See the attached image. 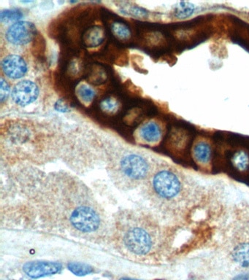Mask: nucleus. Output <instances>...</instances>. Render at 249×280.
Instances as JSON below:
<instances>
[{
	"label": "nucleus",
	"mask_w": 249,
	"mask_h": 280,
	"mask_svg": "<svg viewBox=\"0 0 249 280\" xmlns=\"http://www.w3.org/2000/svg\"><path fill=\"white\" fill-rule=\"evenodd\" d=\"M101 108L103 111L109 113L117 112L119 108V103L114 99H106L101 103Z\"/></svg>",
	"instance_id": "obj_19"
},
{
	"label": "nucleus",
	"mask_w": 249,
	"mask_h": 280,
	"mask_svg": "<svg viewBox=\"0 0 249 280\" xmlns=\"http://www.w3.org/2000/svg\"><path fill=\"white\" fill-rule=\"evenodd\" d=\"M233 280H249V274H241L237 275Z\"/></svg>",
	"instance_id": "obj_23"
},
{
	"label": "nucleus",
	"mask_w": 249,
	"mask_h": 280,
	"mask_svg": "<svg viewBox=\"0 0 249 280\" xmlns=\"http://www.w3.org/2000/svg\"><path fill=\"white\" fill-rule=\"evenodd\" d=\"M62 269L61 264L50 261H31L23 266V271L33 279L49 276L58 273Z\"/></svg>",
	"instance_id": "obj_8"
},
{
	"label": "nucleus",
	"mask_w": 249,
	"mask_h": 280,
	"mask_svg": "<svg viewBox=\"0 0 249 280\" xmlns=\"http://www.w3.org/2000/svg\"><path fill=\"white\" fill-rule=\"evenodd\" d=\"M1 66L4 75L13 80L22 78L27 72V64L24 58L15 54L4 57Z\"/></svg>",
	"instance_id": "obj_9"
},
{
	"label": "nucleus",
	"mask_w": 249,
	"mask_h": 280,
	"mask_svg": "<svg viewBox=\"0 0 249 280\" xmlns=\"http://www.w3.org/2000/svg\"><path fill=\"white\" fill-rule=\"evenodd\" d=\"M26 188L28 204L45 228L95 244L110 242L111 222L92 190L78 177L51 173Z\"/></svg>",
	"instance_id": "obj_1"
},
{
	"label": "nucleus",
	"mask_w": 249,
	"mask_h": 280,
	"mask_svg": "<svg viewBox=\"0 0 249 280\" xmlns=\"http://www.w3.org/2000/svg\"><path fill=\"white\" fill-rule=\"evenodd\" d=\"M162 129L157 123L154 121L145 123L139 131V137L141 142L148 145H155L162 138Z\"/></svg>",
	"instance_id": "obj_10"
},
{
	"label": "nucleus",
	"mask_w": 249,
	"mask_h": 280,
	"mask_svg": "<svg viewBox=\"0 0 249 280\" xmlns=\"http://www.w3.org/2000/svg\"><path fill=\"white\" fill-rule=\"evenodd\" d=\"M39 88L34 82L24 80L18 82L12 91V99L16 105L27 106L36 101L39 96Z\"/></svg>",
	"instance_id": "obj_7"
},
{
	"label": "nucleus",
	"mask_w": 249,
	"mask_h": 280,
	"mask_svg": "<svg viewBox=\"0 0 249 280\" xmlns=\"http://www.w3.org/2000/svg\"><path fill=\"white\" fill-rule=\"evenodd\" d=\"M197 6L188 1H182L179 3L175 9V15L179 18H187L191 17L197 11Z\"/></svg>",
	"instance_id": "obj_13"
},
{
	"label": "nucleus",
	"mask_w": 249,
	"mask_h": 280,
	"mask_svg": "<svg viewBox=\"0 0 249 280\" xmlns=\"http://www.w3.org/2000/svg\"><path fill=\"white\" fill-rule=\"evenodd\" d=\"M22 18L23 13L18 10H4L0 13V20L2 24L18 21Z\"/></svg>",
	"instance_id": "obj_18"
},
{
	"label": "nucleus",
	"mask_w": 249,
	"mask_h": 280,
	"mask_svg": "<svg viewBox=\"0 0 249 280\" xmlns=\"http://www.w3.org/2000/svg\"><path fill=\"white\" fill-rule=\"evenodd\" d=\"M200 231L170 224L151 210L123 209L113 217L110 242L129 259L158 261L179 251V237Z\"/></svg>",
	"instance_id": "obj_3"
},
{
	"label": "nucleus",
	"mask_w": 249,
	"mask_h": 280,
	"mask_svg": "<svg viewBox=\"0 0 249 280\" xmlns=\"http://www.w3.org/2000/svg\"><path fill=\"white\" fill-rule=\"evenodd\" d=\"M67 268L72 274L79 277L90 275L94 271L90 265L83 263H69Z\"/></svg>",
	"instance_id": "obj_14"
},
{
	"label": "nucleus",
	"mask_w": 249,
	"mask_h": 280,
	"mask_svg": "<svg viewBox=\"0 0 249 280\" xmlns=\"http://www.w3.org/2000/svg\"><path fill=\"white\" fill-rule=\"evenodd\" d=\"M122 280H133V279H123Z\"/></svg>",
	"instance_id": "obj_24"
},
{
	"label": "nucleus",
	"mask_w": 249,
	"mask_h": 280,
	"mask_svg": "<svg viewBox=\"0 0 249 280\" xmlns=\"http://www.w3.org/2000/svg\"><path fill=\"white\" fill-rule=\"evenodd\" d=\"M10 86H9L8 83L4 78L1 77V81H0V99H1V102L7 100L9 94H10Z\"/></svg>",
	"instance_id": "obj_21"
},
{
	"label": "nucleus",
	"mask_w": 249,
	"mask_h": 280,
	"mask_svg": "<svg viewBox=\"0 0 249 280\" xmlns=\"http://www.w3.org/2000/svg\"><path fill=\"white\" fill-rule=\"evenodd\" d=\"M77 94L80 100L86 104H90L95 97L94 90L85 84H81L78 86Z\"/></svg>",
	"instance_id": "obj_16"
},
{
	"label": "nucleus",
	"mask_w": 249,
	"mask_h": 280,
	"mask_svg": "<svg viewBox=\"0 0 249 280\" xmlns=\"http://www.w3.org/2000/svg\"><path fill=\"white\" fill-rule=\"evenodd\" d=\"M216 235L218 250L233 265L249 270V201L228 209Z\"/></svg>",
	"instance_id": "obj_4"
},
{
	"label": "nucleus",
	"mask_w": 249,
	"mask_h": 280,
	"mask_svg": "<svg viewBox=\"0 0 249 280\" xmlns=\"http://www.w3.org/2000/svg\"><path fill=\"white\" fill-rule=\"evenodd\" d=\"M193 156L197 163L205 165L209 164L211 159V148L208 142L200 141L193 148Z\"/></svg>",
	"instance_id": "obj_11"
},
{
	"label": "nucleus",
	"mask_w": 249,
	"mask_h": 280,
	"mask_svg": "<svg viewBox=\"0 0 249 280\" xmlns=\"http://www.w3.org/2000/svg\"><path fill=\"white\" fill-rule=\"evenodd\" d=\"M36 33V26L29 21H17L7 29V41L13 46H22L32 41Z\"/></svg>",
	"instance_id": "obj_6"
},
{
	"label": "nucleus",
	"mask_w": 249,
	"mask_h": 280,
	"mask_svg": "<svg viewBox=\"0 0 249 280\" xmlns=\"http://www.w3.org/2000/svg\"><path fill=\"white\" fill-rule=\"evenodd\" d=\"M219 186L199 181L168 166L154 167L141 187L151 210L173 225L211 230L219 228L228 209Z\"/></svg>",
	"instance_id": "obj_2"
},
{
	"label": "nucleus",
	"mask_w": 249,
	"mask_h": 280,
	"mask_svg": "<svg viewBox=\"0 0 249 280\" xmlns=\"http://www.w3.org/2000/svg\"><path fill=\"white\" fill-rule=\"evenodd\" d=\"M111 28L114 35L121 40H127L130 37L131 32L129 28L124 23H114Z\"/></svg>",
	"instance_id": "obj_17"
},
{
	"label": "nucleus",
	"mask_w": 249,
	"mask_h": 280,
	"mask_svg": "<svg viewBox=\"0 0 249 280\" xmlns=\"http://www.w3.org/2000/svg\"><path fill=\"white\" fill-rule=\"evenodd\" d=\"M55 109L57 110L58 112H68V111H69L67 105H66V104L61 100H58V101L56 102Z\"/></svg>",
	"instance_id": "obj_22"
},
{
	"label": "nucleus",
	"mask_w": 249,
	"mask_h": 280,
	"mask_svg": "<svg viewBox=\"0 0 249 280\" xmlns=\"http://www.w3.org/2000/svg\"><path fill=\"white\" fill-rule=\"evenodd\" d=\"M104 40V32L100 27H93L84 35V43L88 47H97Z\"/></svg>",
	"instance_id": "obj_12"
},
{
	"label": "nucleus",
	"mask_w": 249,
	"mask_h": 280,
	"mask_svg": "<svg viewBox=\"0 0 249 280\" xmlns=\"http://www.w3.org/2000/svg\"><path fill=\"white\" fill-rule=\"evenodd\" d=\"M154 168L144 155L129 151L113 158L108 171L111 182L118 189L129 191L143 186Z\"/></svg>",
	"instance_id": "obj_5"
},
{
	"label": "nucleus",
	"mask_w": 249,
	"mask_h": 280,
	"mask_svg": "<svg viewBox=\"0 0 249 280\" xmlns=\"http://www.w3.org/2000/svg\"><path fill=\"white\" fill-rule=\"evenodd\" d=\"M233 165L240 171H245L248 168L249 165V157L248 154L244 151H239L235 154L233 158Z\"/></svg>",
	"instance_id": "obj_15"
},
{
	"label": "nucleus",
	"mask_w": 249,
	"mask_h": 280,
	"mask_svg": "<svg viewBox=\"0 0 249 280\" xmlns=\"http://www.w3.org/2000/svg\"><path fill=\"white\" fill-rule=\"evenodd\" d=\"M122 13L127 14V15H132L134 17H138V18H143L147 17L148 12L141 7H136V6H131V7H124L122 10Z\"/></svg>",
	"instance_id": "obj_20"
}]
</instances>
